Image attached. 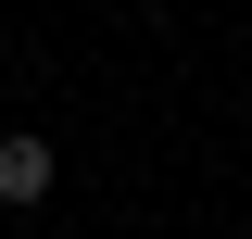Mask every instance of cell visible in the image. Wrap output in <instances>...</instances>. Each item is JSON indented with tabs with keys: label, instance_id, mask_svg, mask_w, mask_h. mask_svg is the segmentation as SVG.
<instances>
[{
	"label": "cell",
	"instance_id": "cell-2",
	"mask_svg": "<svg viewBox=\"0 0 252 239\" xmlns=\"http://www.w3.org/2000/svg\"><path fill=\"white\" fill-rule=\"evenodd\" d=\"M240 239H252V227H240Z\"/></svg>",
	"mask_w": 252,
	"mask_h": 239
},
{
	"label": "cell",
	"instance_id": "cell-1",
	"mask_svg": "<svg viewBox=\"0 0 252 239\" xmlns=\"http://www.w3.org/2000/svg\"><path fill=\"white\" fill-rule=\"evenodd\" d=\"M51 139H26V126H13V139H0V202H51Z\"/></svg>",
	"mask_w": 252,
	"mask_h": 239
}]
</instances>
